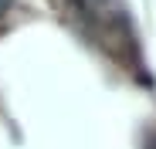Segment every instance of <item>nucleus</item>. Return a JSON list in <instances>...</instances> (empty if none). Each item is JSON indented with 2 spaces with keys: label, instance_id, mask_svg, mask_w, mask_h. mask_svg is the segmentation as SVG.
Instances as JSON below:
<instances>
[{
  "label": "nucleus",
  "instance_id": "1",
  "mask_svg": "<svg viewBox=\"0 0 156 149\" xmlns=\"http://www.w3.org/2000/svg\"><path fill=\"white\" fill-rule=\"evenodd\" d=\"M10 4H14V0H0V17H4V14L10 10Z\"/></svg>",
  "mask_w": 156,
  "mask_h": 149
}]
</instances>
